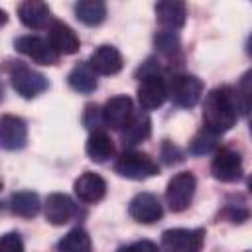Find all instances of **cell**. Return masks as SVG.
Wrapping results in <instances>:
<instances>
[{
    "label": "cell",
    "instance_id": "f546056e",
    "mask_svg": "<svg viewBox=\"0 0 252 252\" xmlns=\"http://www.w3.org/2000/svg\"><path fill=\"white\" fill-rule=\"evenodd\" d=\"M161 158H163L165 163H175V161H181L183 159L179 148L173 146L171 142H163V146H161Z\"/></svg>",
    "mask_w": 252,
    "mask_h": 252
},
{
    "label": "cell",
    "instance_id": "ac0fdd59",
    "mask_svg": "<svg viewBox=\"0 0 252 252\" xmlns=\"http://www.w3.org/2000/svg\"><path fill=\"white\" fill-rule=\"evenodd\" d=\"M20 22L32 30H41L49 22V6L39 0H26L18 6Z\"/></svg>",
    "mask_w": 252,
    "mask_h": 252
},
{
    "label": "cell",
    "instance_id": "cb8c5ba5",
    "mask_svg": "<svg viewBox=\"0 0 252 252\" xmlns=\"http://www.w3.org/2000/svg\"><path fill=\"white\" fill-rule=\"evenodd\" d=\"M57 252H91V238L87 230L73 228L57 244Z\"/></svg>",
    "mask_w": 252,
    "mask_h": 252
},
{
    "label": "cell",
    "instance_id": "d6a6232c",
    "mask_svg": "<svg viewBox=\"0 0 252 252\" xmlns=\"http://www.w3.org/2000/svg\"><path fill=\"white\" fill-rule=\"evenodd\" d=\"M2 98H4V91H2V83H0V102H2Z\"/></svg>",
    "mask_w": 252,
    "mask_h": 252
},
{
    "label": "cell",
    "instance_id": "d6986e66",
    "mask_svg": "<svg viewBox=\"0 0 252 252\" xmlns=\"http://www.w3.org/2000/svg\"><path fill=\"white\" fill-rule=\"evenodd\" d=\"M152 132V120L146 112H138L130 118V122L122 128V142L126 146H134L144 142Z\"/></svg>",
    "mask_w": 252,
    "mask_h": 252
},
{
    "label": "cell",
    "instance_id": "30bf717a",
    "mask_svg": "<svg viewBox=\"0 0 252 252\" xmlns=\"http://www.w3.org/2000/svg\"><path fill=\"white\" fill-rule=\"evenodd\" d=\"M28 142V126L20 116L4 114L0 116V148L22 150Z\"/></svg>",
    "mask_w": 252,
    "mask_h": 252
},
{
    "label": "cell",
    "instance_id": "52a82bcc",
    "mask_svg": "<svg viewBox=\"0 0 252 252\" xmlns=\"http://www.w3.org/2000/svg\"><path fill=\"white\" fill-rule=\"evenodd\" d=\"M242 158L238 152L230 148H220L211 163V173L215 179L222 183H234L242 177Z\"/></svg>",
    "mask_w": 252,
    "mask_h": 252
},
{
    "label": "cell",
    "instance_id": "2e32d148",
    "mask_svg": "<svg viewBox=\"0 0 252 252\" xmlns=\"http://www.w3.org/2000/svg\"><path fill=\"white\" fill-rule=\"evenodd\" d=\"M75 193L83 203H96L106 195V181L93 171H85L75 181Z\"/></svg>",
    "mask_w": 252,
    "mask_h": 252
},
{
    "label": "cell",
    "instance_id": "3957f363",
    "mask_svg": "<svg viewBox=\"0 0 252 252\" xmlns=\"http://www.w3.org/2000/svg\"><path fill=\"white\" fill-rule=\"evenodd\" d=\"M195 187H197V179L191 171H181V173L173 175L165 189V201H167L169 209L173 213L185 211L193 201Z\"/></svg>",
    "mask_w": 252,
    "mask_h": 252
},
{
    "label": "cell",
    "instance_id": "4dcf8cb0",
    "mask_svg": "<svg viewBox=\"0 0 252 252\" xmlns=\"http://www.w3.org/2000/svg\"><path fill=\"white\" fill-rule=\"evenodd\" d=\"M120 252H159L158 246L150 240H138V242H132L128 244L126 248H122Z\"/></svg>",
    "mask_w": 252,
    "mask_h": 252
},
{
    "label": "cell",
    "instance_id": "4fadbf2b",
    "mask_svg": "<svg viewBox=\"0 0 252 252\" xmlns=\"http://www.w3.org/2000/svg\"><path fill=\"white\" fill-rule=\"evenodd\" d=\"M49 45L57 55H73L79 51L81 41L77 33L61 20H53L49 24Z\"/></svg>",
    "mask_w": 252,
    "mask_h": 252
},
{
    "label": "cell",
    "instance_id": "7402d4cb",
    "mask_svg": "<svg viewBox=\"0 0 252 252\" xmlns=\"http://www.w3.org/2000/svg\"><path fill=\"white\" fill-rule=\"evenodd\" d=\"M71 89H75L77 93H93L96 89V73L93 71V67L89 63H77L69 77H67Z\"/></svg>",
    "mask_w": 252,
    "mask_h": 252
},
{
    "label": "cell",
    "instance_id": "e0dca14e",
    "mask_svg": "<svg viewBox=\"0 0 252 252\" xmlns=\"http://www.w3.org/2000/svg\"><path fill=\"white\" fill-rule=\"evenodd\" d=\"M156 18L169 32L179 30L185 24V18H187L185 4L177 2V0H161V2L156 4Z\"/></svg>",
    "mask_w": 252,
    "mask_h": 252
},
{
    "label": "cell",
    "instance_id": "4316f807",
    "mask_svg": "<svg viewBox=\"0 0 252 252\" xmlns=\"http://www.w3.org/2000/svg\"><path fill=\"white\" fill-rule=\"evenodd\" d=\"M154 41H156V47H158L159 51H163V53H173V51H177V47H179V39H177L175 32H169V30L156 33Z\"/></svg>",
    "mask_w": 252,
    "mask_h": 252
},
{
    "label": "cell",
    "instance_id": "44dd1931",
    "mask_svg": "<svg viewBox=\"0 0 252 252\" xmlns=\"http://www.w3.org/2000/svg\"><path fill=\"white\" fill-rule=\"evenodd\" d=\"M75 16L85 26H98L106 18V4L100 0H81L75 4Z\"/></svg>",
    "mask_w": 252,
    "mask_h": 252
},
{
    "label": "cell",
    "instance_id": "9c48e42d",
    "mask_svg": "<svg viewBox=\"0 0 252 252\" xmlns=\"http://www.w3.org/2000/svg\"><path fill=\"white\" fill-rule=\"evenodd\" d=\"M16 51H20L22 55L33 59L39 65H55L57 63V53L51 49L49 41L37 37V35H22L14 41Z\"/></svg>",
    "mask_w": 252,
    "mask_h": 252
},
{
    "label": "cell",
    "instance_id": "5bb4252c",
    "mask_svg": "<svg viewBox=\"0 0 252 252\" xmlns=\"http://www.w3.org/2000/svg\"><path fill=\"white\" fill-rule=\"evenodd\" d=\"M75 213H77V209H75V203L69 195H65V193L47 195V199H45V219H47L49 224H53V226L67 224L75 217Z\"/></svg>",
    "mask_w": 252,
    "mask_h": 252
},
{
    "label": "cell",
    "instance_id": "836d02e7",
    "mask_svg": "<svg viewBox=\"0 0 252 252\" xmlns=\"http://www.w3.org/2000/svg\"><path fill=\"white\" fill-rule=\"evenodd\" d=\"M0 189H2V183H0Z\"/></svg>",
    "mask_w": 252,
    "mask_h": 252
},
{
    "label": "cell",
    "instance_id": "1f68e13d",
    "mask_svg": "<svg viewBox=\"0 0 252 252\" xmlns=\"http://www.w3.org/2000/svg\"><path fill=\"white\" fill-rule=\"evenodd\" d=\"M6 22H8V14H6V12H4L2 8H0V28H2V26H4Z\"/></svg>",
    "mask_w": 252,
    "mask_h": 252
},
{
    "label": "cell",
    "instance_id": "484cf974",
    "mask_svg": "<svg viewBox=\"0 0 252 252\" xmlns=\"http://www.w3.org/2000/svg\"><path fill=\"white\" fill-rule=\"evenodd\" d=\"M234 91V100H236V108L246 116L248 108H250V73H244L240 85Z\"/></svg>",
    "mask_w": 252,
    "mask_h": 252
},
{
    "label": "cell",
    "instance_id": "f1b7e54d",
    "mask_svg": "<svg viewBox=\"0 0 252 252\" xmlns=\"http://www.w3.org/2000/svg\"><path fill=\"white\" fill-rule=\"evenodd\" d=\"M83 122H85V126H87V128L96 130V128L104 122V120H102V112H100V108H98V106H94V104H89V106L85 108Z\"/></svg>",
    "mask_w": 252,
    "mask_h": 252
},
{
    "label": "cell",
    "instance_id": "7c38bea8",
    "mask_svg": "<svg viewBox=\"0 0 252 252\" xmlns=\"http://www.w3.org/2000/svg\"><path fill=\"white\" fill-rule=\"evenodd\" d=\"M128 213H130V217L134 220L144 222V224H152V222L161 219L163 209H161V203H159V199L156 195H152V193H138L130 201Z\"/></svg>",
    "mask_w": 252,
    "mask_h": 252
},
{
    "label": "cell",
    "instance_id": "8992f818",
    "mask_svg": "<svg viewBox=\"0 0 252 252\" xmlns=\"http://www.w3.org/2000/svg\"><path fill=\"white\" fill-rule=\"evenodd\" d=\"M203 242V228H169L161 234V244L167 252H201Z\"/></svg>",
    "mask_w": 252,
    "mask_h": 252
},
{
    "label": "cell",
    "instance_id": "7a4b0ae2",
    "mask_svg": "<svg viewBox=\"0 0 252 252\" xmlns=\"http://www.w3.org/2000/svg\"><path fill=\"white\" fill-rule=\"evenodd\" d=\"M114 169L118 175H122L126 179H134V181L148 179L159 171L158 161L154 158H150L148 154H142V152H124L116 159Z\"/></svg>",
    "mask_w": 252,
    "mask_h": 252
},
{
    "label": "cell",
    "instance_id": "5b68a950",
    "mask_svg": "<svg viewBox=\"0 0 252 252\" xmlns=\"http://www.w3.org/2000/svg\"><path fill=\"white\" fill-rule=\"evenodd\" d=\"M167 94L177 106L191 108L199 102L203 94V83L195 75H173L167 85Z\"/></svg>",
    "mask_w": 252,
    "mask_h": 252
},
{
    "label": "cell",
    "instance_id": "6da1fadb",
    "mask_svg": "<svg viewBox=\"0 0 252 252\" xmlns=\"http://www.w3.org/2000/svg\"><path fill=\"white\" fill-rule=\"evenodd\" d=\"M238 116L236 100H234V91L230 87H219L213 89L203 104V122L205 130L213 134H224L228 132Z\"/></svg>",
    "mask_w": 252,
    "mask_h": 252
},
{
    "label": "cell",
    "instance_id": "277c9868",
    "mask_svg": "<svg viewBox=\"0 0 252 252\" xmlns=\"http://www.w3.org/2000/svg\"><path fill=\"white\" fill-rule=\"evenodd\" d=\"M10 83L14 91L24 98H33L47 89V79L39 71L24 63H14V67L10 69Z\"/></svg>",
    "mask_w": 252,
    "mask_h": 252
},
{
    "label": "cell",
    "instance_id": "ba28073f",
    "mask_svg": "<svg viewBox=\"0 0 252 252\" xmlns=\"http://www.w3.org/2000/svg\"><path fill=\"white\" fill-rule=\"evenodd\" d=\"M167 98V83L158 73H148L142 77L138 87V102L144 110H154L161 106Z\"/></svg>",
    "mask_w": 252,
    "mask_h": 252
},
{
    "label": "cell",
    "instance_id": "603a6c76",
    "mask_svg": "<svg viewBox=\"0 0 252 252\" xmlns=\"http://www.w3.org/2000/svg\"><path fill=\"white\" fill-rule=\"evenodd\" d=\"M39 197L32 191H20V193H14L12 199H10V209L14 215L18 217H24V219H32L39 213Z\"/></svg>",
    "mask_w": 252,
    "mask_h": 252
},
{
    "label": "cell",
    "instance_id": "83f0119b",
    "mask_svg": "<svg viewBox=\"0 0 252 252\" xmlns=\"http://www.w3.org/2000/svg\"><path fill=\"white\" fill-rule=\"evenodd\" d=\"M0 252H24V242L18 232H6L0 236Z\"/></svg>",
    "mask_w": 252,
    "mask_h": 252
},
{
    "label": "cell",
    "instance_id": "8fae6325",
    "mask_svg": "<svg viewBox=\"0 0 252 252\" xmlns=\"http://www.w3.org/2000/svg\"><path fill=\"white\" fill-rule=\"evenodd\" d=\"M102 120L104 124H108L110 128L114 130H122L130 118L134 116V106H132V98L126 96V94H118V96H112L104 102L102 106Z\"/></svg>",
    "mask_w": 252,
    "mask_h": 252
},
{
    "label": "cell",
    "instance_id": "d4e9b609",
    "mask_svg": "<svg viewBox=\"0 0 252 252\" xmlns=\"http://www.w3.org/2000/svg\"><path fill=\"white\" fill-rule=\"evenodd\" d=\"M217 134H213V132H209V130H201V132H197L195 136H193V140L189 142V148H191V152L193 154H197V156H203V154H211L215 148H217Z\"/></svg>",
    "mask_w": 252,
    "mask_h": 252
},
{
    "label": "cell",
    "instance_id": "9a60e30c",
    "mask_svg": "<svg viewBox=\"0 0 252 252\" xmlns=\"http://www.w3.org/2000/svg\"><path fill=\"white\" fill-rule=\"evenodd\" d=\"M89 65L93 67L94 73L98 75H116L122 71V65H124V59L120 55V51L114 47V45H98L93 55H91V61Z\"/></svg>",
    "mask_w": 252,
    "mask_h": 252
},
{
    "label": "cell",
    "instance_id": "ffe728a7",
    "mask_svg": "<svg viewBox=\"0 0 252 252\" xmlns=\"http://www.w3.org/2000/svg\"><path fill=\"white\" fill-rule=\"evenodd\" d=\"M85 150H87V156H89L93 161L104 163L108 158H112V154H114V144H112V140H110V136H108L106 132L94 130V132L89 136Z\"/></svg>",
    "mask_w": 252,
    "mask_h": 252
}]
</instances>
